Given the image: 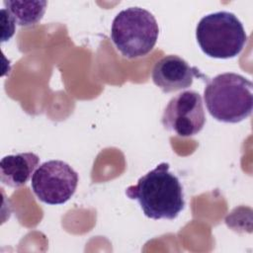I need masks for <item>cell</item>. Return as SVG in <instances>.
<instances>
[{
    "label": "cell",
    "mask_w": 253,
    "mask_h": 253,
    "mask_svg": "<svg viewBox=\"0 0 253 253\" xmlns=\"http://www.w3.org/2000/svg\"><path fill=\"white\" fill-rule=\"evenodd\" d=\"M1 21H2V42L10 40L15 33V21L11 14L5 9H1Z\"/></svg>",
    "instance_id": "cell-10"
},
{
    "label": "cell",
    "mask_w": 253,
    "mask_h": 253,
    "mask_svg": "<svg viewBox=\"0 0 253 253\" xmlns=\"http://www.w3.org/2000/svg\"><path fill=\"white\" fill-rule=\"evenodd\" d=\"M40 163V157L33 152H23L4 156L0 162L2 184L19 188L24 186Z\"/></svg>",
    "instance_id": "cell-8"
},
{
    "label": "cell",
    "mask_w": 253,
    "mask_h": 253,
    "mask_svg": "<svg viewBox=\"0 0 253 253\" xmlns=\"http://www.w3.org/2000/svg\"><path fill=\"white\" fill-rule=\"evenodd\" d=\"M158 35L159 27L155 17L140 7L122 10L112 23V42L126 58L146 55L156 44Z\"/></svg>",
    "instance_id": "cell-3"
},
{
    "label": "cell",
    "mask_w": 253,
    "mask_h": 253,
    "mask_svg": "<svg viewBox=\"0 0 253 253\" xmlns=\"http://www.w3.org/2000/svg\"><path fill=\"white\" fill-rule=\"evenodd\" d=\"M196 39L210 57L227 59L237 56L243 49L247 35L240 20L227 11L204 16L196 28Z\"/></svg>",
    "instance_id": "cell-4"
},
{
    "label": "cell",
    "mask_w": 253,
    "mask_h": 253,
    "mask_svg": "<svg viewBox=\"0 0 253 253\" xmlns=\"http://www.w3.org/2000/svg\"><path fill=\"white\" fill-rule=\"evenodd\" d=\"M3 4L17 25L28 27L35 25L42 20L45 12L47 2L5 0Z\"/></svg>",
    "instance_id": "cell-9"
},
{
    "label": "cell",
    "mask_w": 253,
    "mask_h": 253,
    "mask_svg": "<svg viewBox=\"0 0 253 253\" xmlns=\"http://www.w3.org/2000/svg\"><path fill=\"white\" fill-rule=\"evenodd\" d=\"M195 77L205 80L207 78L197 67L191 66L185 59L174 54L160 58L154 64L151 72L153 83L164 93L176 92L190 87Z\"/></svg>",
    "instance_id": "cell-7"
},
{
    "label": "cell",
    "mask_w": 253,
    "mask_h": 253,
    "mask_svg": "<svg viewBox=\"0 0 253 253\" xmlns=\"http://www.w3.org/2000/svg\"><path fill=\"white\" fill-rule=\"evenodd\" d=\"M252 88L251 81L233 72L207 79L204 100L210 115L218 122L229 124L247 119L253 109Z\"/></svg>",
    "instance_id": "cell-2"
},
{
    "label": "cell",
    "mask_w": 253,
    "mask_h": 253,
    "mask_svg": "<svg viewBox=\"0 0 253 253\" xmlns=\"http://www.w3.org/2000/svg\"><path fill=\"white\" fill-rule=\"evenodd\" d=\"M126 195L135 200L151 219H174L185 208L183 187L166 162L140 177L136 185L127 187Z\"/></svg>",
    "instance_id": "cell-1"
},
{
    "label": "cell",
    "mask_w": 253,
    "mask_h": 253,
    "mask_svg": "<svg viewBox=\"0 0 253 253\" xmlns=\"http://www.w3.org/2000/svg\"><path fill=\"white\" fill-rule=\"evenodd\" d=\"M77 172L66 162L49 160L41 164L32 176L31 187L37 198L47 205H62L75 193Z\"/></svg>",
    "instance_id": "cell-5"
},
{
    "label": "cell",
    "mask_w": 253,
    "mask_h": 253,
    "mask_svg": "<svg viewBox=\"0 0 253 253\" xmlns=\"http://www.w3.org/2000/svg\"><path fill=\"white\" fill-rule=\"evenodd\" d=\"M161 123L165 129L179 136L188 137L199 133L206 124L201 95L188 90L174 96L164 109Z\"/></svg>",
    "instance_id": "cell-6"
}]
</instances>
